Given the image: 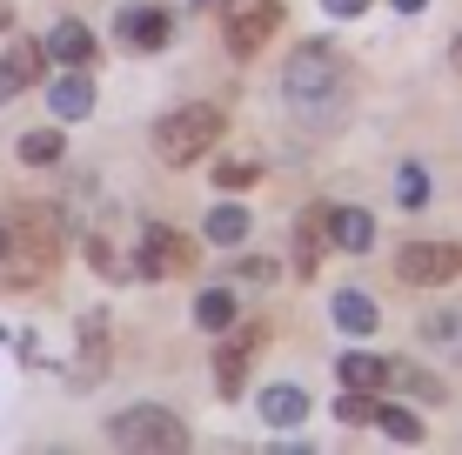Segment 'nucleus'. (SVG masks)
<instances>
[{
    "mask_svg": "<svg viewBox=\"0 0 462 455\" xmlns=\"http://www.w3.org/2000/svg\"><path fill=\"white\" fill-rule=\"evenodd\" d=\"M322 7L336 14V21H348V14H362V7H369V0H322Z\"/></svg>",
    "mask_w": 462,
    "mask_h": 455,
    "instance_id": "28",
    "label": "nucleus"
},
{
    "mask_svg": "<svg viewBox=\"0 0 462 455\" xmlns=\"http://www.w3.org/2000/svg\"><path fill=\"white\" fill-rule=\"evenodd\" d=\"M215 181L221 187H248L254 181V161H215Z\"/></svg>",
    "mask_w": 462,
    "mask_h": 455,
    "instance_id": "25",
    "label": "nucleus"
},
{
    "mask_svg": "<svg viewBox=\"0 0 462 455\" xmlns=\"http://www.w3.org/2000/svg\"><path fill=\"white\" fill-rule=\"evenodd\" d=\"M47 54H54V60H68V68H81V60L94 54V34H88L81 21H60L54 34H47Z\"/></svg>",
    "mask_w": 462,
    "mask_h": 455,
    "instance_id": "14",
    "label": "nucleus"
},
{
    "mask_svg": "<svg viewBox=\"0 0 462 455\" xmlns=\"http://www.w3.org/2000/svg\"><path fill=\"white\" fill-rule=\"evenodd\" d=\"M275 27H282V0H228V14H221V41H228V54H254Z\"/></svg>",
    "mask_w": 462,
    "mask_h": 455,
    "instance_id": "6",
    "label": "nucleus"
},
{
    "mask_svg": "<svg viewBox=\"0 0 462 455\" xmlns=\"http://www.w3.org/2000/svg\"><path fill=\"white\" fill-rule=\"evenodd\" d=\"M449 60H456V74H462V34H456V47H449Z\"/></svg>",
    "mask_w": 462,
    "mask_h": 455,
    "instance_id": "31",
    "label": "nucleus"
},
{
    "mask_svg": "<svg viewBox=\"0 0 462 455\" xmlns=\"http://www.w3.org/2000/svg\"><path fill=\"white\" fill-rule=\"evenodd\" d=\"M47 107H54L60 121H81L94 107V81H88V74H60V81L47 87Z\"/></svg>",
    "mask_w": 462,
    "mask_h": 455,
    "instance_id": "11",
    "label": "nucleus"
},
{
    "mask_svg": "<svg viewBox=\"0 0 462 455\" xmlns=\"http://www.w3.org/2000/svg\"><path fill=\"white\" fill-rule=\"evenodd\" d=\"M188 255H195V248H188L181 241V234H174V228H141V275H148V281H162V275H174V268H181V261Z\"/></svg>",
    "mask_w": 462,
    "mask_h": 455,
    "instance_id": "7",
    "label": "nucleus"
},
{
    "mask_svg": "<svg viewBox=\"0 0 462 455\" xmlns=\"http://www.w3.org/2000/svg\"><path fill=\"white\" fill-rule=\"evenodd\" d=\"M107 442L115 449H154V455H181L188 449V429L174 422L168 409H154V402H141V409H121L107 422Z\"/></svg>",
    "mask_w": 462,
    "mask_h": 455,
    "instance_id": "4",
    "label": "nucleus"
},
{
    "mask_svg": "<svg viewBox=\"0 0 462 455\" xmlns=\"http://www.w3.org/2000/svg\"><path fill=\"white\" fill-rule=\"evenodd\" d=\"M295 241H301V261H295V268H301V275H315V268H322V248H328V208H315L309 222H301Z\"/></svg>",
    "mask_w": 462,
    "mask_h": 455,
    "instance_id": "16",
    "label": "nucleus"
},
{
    "mask_svg": "<svg viewBox=\"0 0 462 455\" xmlns=\"http://www.w3.org/2000/svg\"><path fill=\"white\" fill-rule=\"evenodd\" d=\"M0 255H7V228H0Z\"/></svg>",
    "mask_w": 462,
    "mask_h": 455,
    "instance_id": "32",
    "label": "nucleus"
},
{
    "mask_svg": "<svg viewBox=\"0 0 462 455\" xmlns=\"http://www.w3.org/2000/svg\"><path fill=\"white\" fill-rule=\"evenodd\" d=\"M456 275H462V241H409L395 255V281H409V288H442Z\"/></svg>",
    "mask_w": 462,
    "mask_h": 455,
    "instance_id": "5",
    "label": "nucleus"
},
{
    "mask_svg": "<svg viewBox=\"0 0 462 455\" xmlns=\"http://www.w3.org/2000/svg\"><path fill=\"white\" fill-rule=\"evenodd\" d=\"M0 228H7V255H0L7 275L34 281L60 261V208H47V201H14V214Z\"/></svg>",
    "mask_w": 462,
    "mask_h": 455,
    "instance_id": "2",
    "label": "nucleus"
},
{
    "mask_svg": "<svg viewBox=\"0 0 462 455\" xmlns=\"http://www.w3.org/2000/svg\"><path fill=\"white\" fill-rule=\"evenodd\" d=\"M7 68H14V81H34V74H41V47H14V54H7Z\"/></svg>",
    "mask_w": 462,
    "mask_h": 455,
    "instance_id": "24",
    "label": "nucleus"
},
{
    "mask_svg": "<svg viewBox=\"0 0 462 455\" xmlns=\"http://www.w3.org/2000/svg\"><path fill=\"white\" fill-rule=\"evenodd\" d=\"M215 141H221V107H208V101H188V107H174V114L154 121V154H162L168 168L201 161Z\"/></svg>",
    "mask_w": 462,
    "mask_h": 455,
    "instance_id": "3",
    "label": "nucleus"
},
{
    "mask_svg": "<svg viewBox=\"0 0 462 455\" xmlns=\"http://www.w3.org/2000/svg\"><path fill=\"white\" fill-rule=\"evenodd\" d=\"M336 369H342L348 388H362V396H382V388L395 382V362H382V355H362V349H348Z\"/></svg>",
    "mask_w": 462,
    "mask_h": 455,
    "instance_id": "10",
    "label": "nucleus"
},
{
    "mask_svg": "<svg viewBox=\"0 0 462 455\" xmlns=\"http://www.w3.org/2000/svg\"><path fill=\"white\" fill-rule=\"evenodd\" d=\"M375 422L395 435V442H422V422L409 415V409H375Z\"/></svg>",
    "mask_w": 462,
    "mask_h": 455,
    "instance_id": "21",
    "label": "nucleus"
},
{
    "mask_svg": "<svg viewBox=\"0 0 462 455\" xmlns=\"http://www.w3.org/2000/svg\"><path fill=\"white\" fill-rule=\"evenodd\" d=\"M328 241L348 248V255H362V248L375 241V222L362 208H328Z\"/></svg>",
    "mask_w": 462,
    "mask_h": 455,
    "instance_id": "12",
    "label": "nucleus"
},
{
    "mask_svg": "<svg viewBox=\"0 0 462 455\" xmlns=\"http://www.w3.org/2000/svg\"><path fill=\"white\" fill-rule=\"evenodd\" d=\"M21 161H34V168L60 161V128H34V134H21Z\"/></svg>",
    "mask_w": 462,
    "mask_h": 455,
    "instance_id": "20",
    "label": "nucleus"
},
{
    "mask_svg": "<svg viewBox=\"0 0 462 455\" xmlns=\"http://www.w3.org/2000/svg\"><path fill=\"white\" fill-rule=\"evenodd\" d=\"M115 34H121L127 47H141V54H154V47H168V34H174V21H168L162 7H121Z\"/></svg>",
    "mask_w": 462,
    "mask_h": 455,
    "instance_id": "8",
    "label": "nucleus"
},
{
    "mask_svg": "<svg viewBox=\"0 0 462 455\" xmlns=\"http://www.w3.org/2000/svg\"><path fill=\"white\" fill-rule=\"evenodd\" d=\"M422 341H429V349L462 355V308H436V315L422 322Z\"/></svg>",
    "mask_w": 462,
    "mask_h": 455,
    "instance_id": "17",
    "label": "nucleus"
},
{
    "mask_svg": "<svg viewBox=\"0 0 462 455\" xmlns=\"http://www.w3.org/2000/svg\"><path fill=\"white\" fill-rule=\"evenodd\" d=\"M88 261H94L101 275H115V255H107V241H88Z\"/></svg>",
    "mask_w": 462,
    "mask_h": 455,
    "instance_id": "26",
    "label": "nucleus"
},
{
    "mask_svg": "<svg viewBox=\"0 0 462 455\" xmlns=\"http://www.w3.org/2000/svg\"><path fill=\"white\" fill-rule=\"evenodd\" d=\"M195 322L208 328V335H228V328H235V295L228 288H201L195 295Z\"/></svg>",
    "mask_w": 462,
    "mask_h": 455,
    "instance_id": "15",
    "label": "nucleus"
},
{
    "mask_svg": "<svg viewBox=\"0 0 462 455\" xmlns=\"http://www.w3.org/2000/svg\"><path fill=\"white\" fill-rule=\"evenodd\" d=\"M282 101H289V114L301 128H336L348 114V60L328 41L295 47L289 68H282Z\"/></svg>",
    "mask_w": 462,
    "mask_h": 455,
    "instance_id": "1",
    "label": "nucleus"
},
{
    "mask_svg": "<svg viewBox=\"0 0 462 455\" xmlns=\"http://www.w3.org/2000/svg\"><path fill=\"white\" fill-rule=\"evenodd\" d=\"M375 322H382V315H375V302H369L362 288H342V295H336V328H342V335H369Z\"/></svg>",
    "mask_w": 462,
    "mask_h": 455,
    "instance_id": "13",
    "label": "nucleus"
},
{
    "mask_svg": "<svg viewBox=\"0 0 462 455\" xmlns=\"http://www.w3.org/2000/svg\"><path fill=\"white\" fill-rule=\"evenodd\" d=\"M248 349H254V328H242V335H228V349H221V388H228V396H235V388H242V362H248Z\"/></svg>",
    "mask_w": 462,
    "mask_h": 455,
    "instance_id": "19",
    "label": "nucleus"
},
{
    "mask_svg": "<svg viewBox=\"0 0 462 455\" xmlns=\"http://www.w3.org/2000/svg\"><path fill=\"white\" fill-rule=\"evenodd\" d=\"M395 195H402V208H422L429 201V175L422 168H402V175H395Z\"/></svg>",
    "mask_w": 462,
    "mask_h": 455,
    "instance_id": "23",
    "label": "nucleus"
},
{
    "mask_svg": "<svg viewBox=\"0 0 462 455\" xmlns=\"http://www.w3.org/2000/svg\"><path fill=\"white\" fill-rule=\"evenodd\" d=\"M254 415H262L268 429H301V422H309V396H301V388H289V382H275V388H262Z\"/></svg>",
    "mask_w": 462,
    "mask_h": 455,
    "instance_id": "9",
    "label": "nucleus"
},
{
    "mask_svg": "<svg viewBox=\"0 0 462 455\" xmlns=\"http://www.w3.org/2000/svg\"><path fill=\"white\" fill-rule=\"evenodd\" d=\"M395 7H402V14H422V7H429V0H395Z\"/></svg>",
    "mask_w": 462,
    "mask_h": 455,
    "instance_id": "30",
    "label": "nucleus"
},
{
    "mask_svg": "<svg viewBox=\"0 0 462 455\" xmlns=\"http://www.w3.org/2000/svg\"><path fill=\"white\" fill-rule=\"evenodd\" d=\"M235 275H242V281H268L275 268H268V261H235Z\"/></svg>",
    "mask_w": 462,
    "mask_h": 455,
    "instance_id": "27",
    "label": "nucleus"
},
{
    "mask_svg": "<svg viewBox=\"0 0 462 455\" xmlns=\"http://www.w3.org/2000/svg\"><path fill=\"white\" fill-rule=\"evenodd\" d=\"M336 415L348 422V429H362V422H375V396H362V388H348V396L336 402Z\"/></svg>",
    "mask_w": 462,
    "mask_h": 455,
    "instance_id": "22",
    "label": "nucleus"
},
{
    "mask_svg": "<svg viewBox=\"0 0 462 455\" xmlns=\"http://www.w3.org/2000/svg\"><path fill=\"white\" fill-rule=\"evenodd\" d=\"M14 87H21V81H14V68H7V60H0V101H7Z\"/></svg>",
    "mask_w": 462,
    "mask_h": 455,
    "instance_id": "29",
    "label": "nucleus"
},
{
    "mask_svg": "<svg viewBox=\"0 0 462 455\" xmlns=\"http://www.w3.org/2000/svg\"><path fill=\"white\" fill-rule=\"evenodd\" d=\"M201 234H208L215 248H235V241L248 234V208H235V201H228V208H215V214H208V228H201Z\"/></svg>",
    "mask_w": 462,
    "mask_h": 455,
    "instance_id": "18",
    "label": "nucleus"
}]
</instances>
